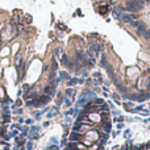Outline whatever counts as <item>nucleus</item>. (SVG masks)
Instances as JSON below:
<instances>
[{
  "instance_id": "obj_1",
  "label": "nucleus",
  "mask_w": 150,
  "mask_h": 150,
  "mask_svg": "<svg viewBox=\"0 0 150 150\" xmlns=\"http://www.w3.org/2000/svg\"><path fill=\"white\" fill-rule=\"evenodd\" d=\"M142 75V71L138 66H129L125 69V78L130 82V84H136V80Z\"/></svg>"
},
{
  "instance_id": "obj_2",
  "label": "nucleus",
  "mask_w": 150,
  "mask_h": 150,
  "mask_svg": "<svg viewBox=\"0 0 150 150\" xmlns=\"http://www.w3.org/2000/svg\"><path fill=\"white\" fill-rule=\"evenodd\" d=\"M84 137H86V138H88V140H90L91 142H93V144L98 142V144H99L101 134H100V132H99L98 129H93V128H92V129H90L88 132H86V133H84Z\"/></svg>"
},
{
  "instance_id": "obj_3",
  "label": "nucleus",
  "mask_w": 150,
  "mask_h": 150,
  "mask_svg": "<svg viewBox=\"0 0 150 150\" xmlns=\"http://www.w3.org/2000/svg\"><path fill=\"white\" fill-rule=\"evenodd\" d=\"M50 101H52V96L45 95V93H41V95L36 99V101H34V108H40V107L47 105Z\"/></svg>"
},
{
  "instance_id": "obj_4",
  "label": "nucleus",
  "mask_w": 150,
  "mask_h": 150,
  "mask_svg": "<svg viewBox=\"0 0 150 150\" xmlns=\"http://www.w3.org/2000/svg\"><path fill=\"white\" fill-rule=\"evenodd\" d=\"M88 52L92 53L96 57H99V54L104 52V45L99 44V42H91V44L88 45Z\"/></svg>"
},
{
  "instance_id": "obj_5",
  "label": "nucleus",
  "mask_w": 150,
  "mask_h": 150,
  "mask_svg": "<svg viewBox=\"0 0 150 150\" xmlns=\"http://www.w3.org/2000/svg\"><path fill=\"white\" fill-rule=\"evenodd\" d=\"M87 119L90 120V122L92 125H100L103 122V116L99 112H88Z\"/></svg>"
},
{
  "instance_id": "obj_6",
  "label": "nucleus",
  "mask_w": 150,
  "mask_h": 150,
  "mask_svg": "<svg viewBox=\"0 0 150 150\" xmlns=\"http://www.w3.org/2000/svg\"><path fill=\"white\" fill-rule=\"evenodd\" d=\"M91 79H92V82H93V86H96V87L101 86L104 82L103 76H101V74L99 73V71H95V73L92 74V76H91Z\"/></svg>"
},
{
  "instance_id": "obj_7",
  "label": "nucleus",
  "mask_w": 150,
  "mask_h": 150,
  "mask_svg": "<svg viewBox=\"0 0 150 150\" xmlns=\"http://www.w3.org/2000/svg\"><path fill=\"white\" fill-rule=\"evenodd\" d=\"M29 133H30L32 137L36 140V138H38L40 134H41V127H38V125H32V128L29 129Z\"/></svg>"
},
{
  "instance_id": "obj_8",
  "label": "nucleus",
  "mask_w": 150,
  "mask_h": 150,
  "mask_svg": "<svg viewBox=\"0 0 150 150\" xmlns=\"http://www.w3.org/2000/svg\"><path fill=\"white\" fill-rule=\"evenodd\" d=\"M55 90H57V88H55L54 86H52V84H49V83H47V84L44 87V90H42V93L49 95V96H53V95H54V92H55Z\"/></svg>"
},
{
  "instance_id": "obj_9",
  "label": "nucleus",
  "mask_w": 150,
  "mask_h": 150,
  "mask_svg": "<svg viewBox=\"0 0 150 150\" xmlns=\"http://www.w3.org/2000/svg\"><path fill=\"white\" fill-rule=\"evenodd\" d=\"M75 93H76V91H75L74 87H67L65 90V92H63V95L66 96V98H70V99H75Z\"/></svg>"
},
{
  "instance_id": "obj_10",
  "label": "nucleus",
  "mask_w": 150,
  "mask_h": 150,
  "mask_svg": "<svg viewBox=\"0 0 150 150\" xmlns=\"http://www.w3.org/2000/svg\"><path fill=\"white\" fill-rule=\"evenodd\" d=\"M138 61L141 62H145V63H149L150 62V55L145 52H140L138 53Z\"/></svg>"
},
{
  "instance_id": "obj_11",
  "label": "nucleus",
  "mask_w": 150,
  "mask_h": 150,
  "mask_svg": "<svg viewBox=\"0 0 150 150\" xmlns=\"http://www.w3.org/2000/svg\"><path fill=\"white\" fill-rule=\"evenodd\" d=\"M11 55V47L9 46H4L1 50H0V58H5Z\"/></svg>"
},
{
  "instance_id": "obj_12",
  "label": "nucleus",
  "mask_w": 150,
  "mask_h": 150,
  "mask_svg": "<svg viewBox=\"0 0 150 150\" xmlns=\"http://www.w3.org/2000/svg\"><path fill=\"white\" fill-rule=\"evenodd\" d=\"M124 108L125 111H129V112H133V108H134V103L132 100H128V101H124Z\"/></svg>"
},
{
  "instance_id": "obj_13",
  "label": "nucleus",
  "mask_w": 150,
  "mask_h": 150,
  "mask_svg": "<svg viewBox=\"0 0 150 150\" xmlns=\"http://www.w3.org/2000/svg\"><path fill=\"white\" fill-rule=\"evenodd\" d=\"M9 63H11V61H9V58H8V57L1 58V59H0V66H1L3 69H4V67H8V66H9Z\"/></svg>"
},
{
  "instance_id": "obj_14",
  "label": "nucleus",
  "mask_w": 150,
  "mask_h": 150,
  "mask_svg": "<svg viewBox=\"0 0 150 150\" xmlns=\"http://www.w3.org/2000/svg\"><path fill=\"white\" fill-rule=\"evenodd\" d=\"M18 50H20V44H18V42H15L12 49H11V53H12L13 55H16V54H18Z\"/></svg>"
},
{
  "instance_id": "obj_15",
  "label": "nucleus",
  "mask_w": 150,
  "mask_h": 150,
  "mask_svg": "<svg viewBox=\"0 0 150 150\" xmlns=\"http://www.w3.org/2000/svg\"><path fill=\"white\" fill-rule=\"evenodd\" d=\"M63 54H65V52H63V49H62V47H59V46H58V47H55V49H54V55H55V57H57V58H61Z\"/></svg>"
},
{
  "instance_id": "obj_16",
  "label": "nucleus",
  "mask_w": 150,
  "mask_h": 150,
  "mask_svg": "<svg viewBox=\"0 0 150 150\" xmlns=\"http://www.w3.org/2000/svg\"><path fill=\"white\" fill-rule=\"evenodd\" d=\"M71 104H73V99L66 98V96H65V100H63V105H65L66 108H70Z\"/></svg>"
},
{
  "instance_id": "obj_17",
  "label": "nucleus",
  "mask_w": 150,
  "mask_h": 150,
  "mask_svg": "<svg viewBox=\"0 0 150 150\" xmlns=\"http://www.w3.org/2000/svg\"><path fill=\"white\" fill-rule=\"evenodd\" d=\"M7 98V93H5V90L3 86H0V101L4 100V99Z\"/></svg>"
},
{
  "instance_id": "obj_18",
  "label": "nucleus",
  "mask_w": 150,
  "mask_h": 150,
  "mask_svg": "<svg viewBox=\"0 0 150 150\" xmlns=\"http://www.w3.org/2000/svg\"><path fill=\"white\" fill-rule=\"evenodd\" d=\"M142 37H144L145 40H148V41H150V29H149V28L142 33Z\"/></svg>"
},
{
  "instance_id": "obj_19",
  "label": "nucleus",
  "mask_w": 150,
  "mask_h": 150,
  "mask_svg": "<svg viewBox=\"0 0 150 150\" xmlns=\"http://www.w3.org/2000/svg\"><path fill=\"white\" fill-rule=\"evenodd\" d=\"M30 88H32V86H30V84H28V83H24V84H23V91H24V93L28 92V91L30 90Z\"/></svg>"
},
{
  "instance_id": "obj_20",
  "label": "nucleus",
  "mask_w": 150,
  "mask_h": 150,
  "mask_svg": "<svg viewBox=\"0 0 150 150\" xmlns=\"http://www.w3.org/2000/svg\"><path fill=\"white\" fill-rule=\"evenodd\" d=\"M112 98H113V100L116 101V103H120V98H121V95H120V93H113Z\"/></svg>"
},
{
  "instance_id": "obj_21",
  "label": "nucleus",
  "mask_w": 150,
  "mask_h": 150,
  "mask_svg": "<svg viewBox=\"0 0 150 150\" xmlns=\"http://www.w3.org/2000/svg\"><path fill=\"white\" fill-rule=\"evenodd\" d=\"M33 121H34V119H30V117H29V119H26L24 122H25L26 125H32V124H33Z\"/></svg>"
},
{
  "instance_id": "obj_22",
  "label": "nucleus",
  "mask_w": 150,
  "mask_h": 150,
  "mask_svg": "<svg viewBox=\"0 0 150 150\" xmlns=\"http://www.w3.org/2000/svg\"><path fill=\"white\" fill-rule=\"evenodd\" d=\"M46 150H59V148H58L57 145H52V146H49Z\"/></svg>"
},
{
  "instance_id": "obj_23",
  "label": "nucleus",
  "mask_w": 150,
  "mask_h": 150,
  "mask_svg": "<svg viewBox=\"0 0 150 150\" xmlns=\"http://www.w3.org/2000/svg\"><path fill=\"white\" fill-rule=\"evenodd\" d=\"M24 121H25V120H24V117H21V116L17 117V122H18V124H23Z\"/></svg>"
},
{
  "instance_id": "obj_24",
  "label": "nucleus",
  "mask_w": 150,
  "mask_h": 150,
  "mask_svg": "<svg viewBox=\"0 0 150 150\" xmlns=\"http://www.w3.org/2000/svg\"><path fill=\"white\" fill-rule=\"evenodd\" d=\"M3 130H5V124H3V122H0V133H1Z\"/></svg>"
},
{
  "instance_id": "obj_25",
  "label": "nucleus",
  "mask_w": 150,
  "mask_h": 150,
  "mask_svg": "<svg viewBox=\"0 0 150 150\" xmlns=\"http://www.w3.org/2000/svg\"><path fill=\"white\" fill-rule=\"evenodd\" d=\"M26 149H28V150L32 149V141H29V142H28V145H26Z\"/></svg>"
},
{
  "instance_id": "obj_26",
  "label": "nucleus",
  "mask_w": 150,
  "mask_h": 150,
  "mask_svg": "<svg viewBox=\"0 0 150 150\" xmlns=\"http://www.w3.org/2000/svg\"><path fill=\"white\" fill-rule=\"evenodd\" d=\"M50 125V121H45L44 124H42V127H49Z\"/></svg>"
},
{
  "instance_id": "obj_27",
  "label": "nucleus",
  "mask_w": 150,
  "mask_h": 150,
  "mask_svg": "<svg viewBox=\"0 0 150 150\" xmlns=\"http://www.w3.org/2000/svg\"><path fill=\"white\" fill-rule=\"evenodd\" d=\"M58 26H59V29H62V30H65L66 29V26H63L62 24H58Z\"/></svg>"
},
{
  "instance_id": "obj_28",
  "label": "nucleus",
  "mask_w": 150,
  "mask_h": 150,
  "mask_svg": "<svg viewBox=\"0 0 150 150\" xmlns=\"http://www.w3.org/2000/svg\"><path fill=\"white\" fill-rule=\"evenodd\" d=\"M121 128H122V124H121V122H119V124H117V130H120Z\"/></svg>"
},
{
  "instance_id": "obj_29",
  "label": "nucleus",
  "mask_w": 150,
  "mask_h": 150,
  "mask_svg": "<svg viewBox=\"0 0 150 150\" xmlns=\"http://www.w3.org/2000/svg\"><path fill=\"white\" fill-rule=\"evenodd\" d=\"M1 74H3V67L0 66V78H1Z\"/></svg>"
},
{
  "instance_id": "obj_30",
  "label": "nucleus",
  "mask_w": 150,
  "mask_h": 150,
  "mask_svg": "<svg viewBox=\"0 0 150 150\" xmlns=\"http://www.w3.org/2000/svg\"><path fill=\"white\" fill-rule=\"evenodd\" d=\"M144 1H148V3H150V0H144Z\"/></svg>"
}]
</instances>
